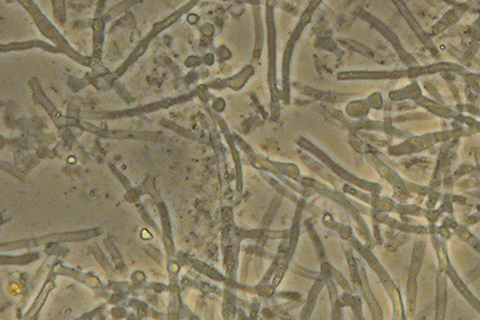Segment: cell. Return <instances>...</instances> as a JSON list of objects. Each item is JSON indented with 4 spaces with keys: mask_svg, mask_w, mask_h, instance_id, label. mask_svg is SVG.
I'll return each mask as SVG.
<instances>
[{
    "mask_svg": "<svg viewBox=\"0 0 480 320\" xmlns=\"http://www.w3.org/2000/svg\"><path fill=\"white\" fill-rule=\"evenodd\" d=\"M446 305V275L445 271H440L438 277V291H437V320L443 319L445 315Z\"/></svg>",
    "mask_w": 480,
    "mask_h": 320,
    "instance_id": "cell-2",
    "label": "cell"
},
{
    "mask_svg": "<svg viewBox=\"0 0 480 320\" xmlns=\"http://www.w3.org/2000/svg\"><path fill=\"white\" fill-rule=\"evenodd\" d=\"M446 273L449 275L450 279H451V281L454 282V284L456 286V288H458V291H460V294L465 296V298H466V300L470 303L471 306H472L475 310L479 311L480 314L479 300H477L474 296H473L472 292H471L470 290L468 289V287L465 285L464 282H463L462 280H460V277H458V275L456 273V271H454V267L450 266L448 262L447 266H446Z\"/></svg>",
    "mask_w": 480,
    "mask_h": 320,
    "instance_id": "cell-1",
    "label": "cell"
}]
</instances>
